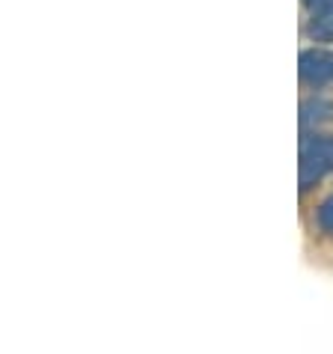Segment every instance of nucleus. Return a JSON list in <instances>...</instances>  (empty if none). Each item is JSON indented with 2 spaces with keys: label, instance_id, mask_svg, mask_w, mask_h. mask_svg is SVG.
<instances>
[{
  "label": "nucleus",
  "instance_id": "f257e3e1",
  "mask_svg": "<svg viewBox=\"0 0 333 354\" xmlns=\"http://www.w3.org/2000/svg\"><path fill=\"white\" fill-rule=\"evenodd\" d=\"M333 173V137H312L301 149V188Z\"/></svg>",
  "mask_w": 333,
  "mask_h": 354
},
{
  "label": "nucleus",
  "instance_id": "f03ea898",
  "mask_svg": "<svg viewBox=\"0 0 333 354\" xmlns=\"http://www.w3.org/2000/svg\"><path fill=\"white\" fill-rule=\"evenodd\" d=\"M301 68V77L312 86H321V84H330L333 81V54L321 51V48H310V51L301 54L298 60Z\"/></svg>",
  "mask_w": 333,
  "mask_h": 354
},
{
  "label": "nucleus",
  "instance_id": "7ed1b4c3",
  "mask_svg": "<svg viewBox=\"0 0 333 354\" xmlns=\"http://www.w3.org/2000/svg\"><path fill=\"white\" fill-rule=\"evenodd\" d=\"M310 39H316V42H333V12H321L310 21L307 27Z\"/></svg>",
  "mask_w": 333,
  "mask_h": 354
},
{
  "label": "nucleus",
  "instance_id": "20e7f679",
  "mask_svg": "<svg viewBox=\"0 0 333 354\" xmlns=\"http://www.w3.org/2000/svg\"><path fill=\"white\" fill-rule=\"evenodd\" d=\"M330 113H333V104L321 102V98H312V102H307V104L301 107L303 125H310V122H325V120H330Z\"/></svg>",
  "mask_w": 333,
  "mask_h": 354
},
{
  "label": "nucleus",
  "instance_id": "39448f33",
  "mask_svg": "<svg viewBox=\"0 0 333 354\" xmlns=\"http://www.w3.org/2000/svg\"><path fill=\"white\" fill-rule=\"evenodd\" d=\"M318 226L327 235H333V196H327V200L318 205Z\"/></svg>",
  "mask_w": 333,
  "mask_h": 354
},
{
  "label": "nucleus",
  "instance_id": "423d86ee",
  "mask_svg": "<svg viewBox=\"0 0 333 354\" xmlns=\"http://www.w3.org/2000/svg\"><path fill=\"white\" fill-rule=\"evenodd\" d=\"M303 6H307L312 15H321V12H333V0H303Z\"/></svg>",
  "mask_w": 333,
  "mask_h": 354
}]
</instances>
